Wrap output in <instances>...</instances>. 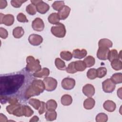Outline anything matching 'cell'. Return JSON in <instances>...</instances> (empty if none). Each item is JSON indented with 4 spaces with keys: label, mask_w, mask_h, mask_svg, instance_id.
Masks as SVG:
<instances>
[{
    "label": "cell",
    "mask_w": 122,
    "mask_h": 122,
    "mask_svg": "<svg viewBox=\"0 0 122 122\" xmlns=\"http://www.w3.org/2000/svg\"><path fill=\"white\" fill-rule=\"evenodd\" d=\"M0 79V95L7 97H16L17 93L24 87L26 81L25 75L20 72L1 75Z\"/></svg>",
    "instance_id": "6da1fadb"
},
{
    "label": "cell",
    "mask_w": 122,
    "mask_h": 122,
    "mask_svg": "<svg viewBox=\"0 0 122 122\" xmlns=\"http://www.w3.org/2000/svg\"><path fill=\"white\" fill-rule=\"evenodd\" d=\"M45 90V85L43 81L41 80H34L27 88L24 93L25 99H29L31 97L39 95L42 93Z\"/></svg>",
    "instance_id": "7a4b0ae2"
},
{
    "label": "cell",
    "mask_w": 122,
    "mask_h": 122,
    "mask_svg": "<svg viewBox=\"0 0 122 122\" xmlns=\"http://www.w3.org/2000/svg\"><path fill=\"white\" fill-rule=\"evenodd\" d=\"M26 63V69L28 72L35 73L41 70L39 60L35 59L32 56H29L27 57Z\"/></svg>",
    "instance_id": "3957f363"
},
{
    "label": "cell",
    "mask_w": 122,
    "mask_h": 122,
    "mask_svg": "<svg viewBox=\"0 0 122 122\" xmlns=\"http://www.w3.org/2000/svg\"><path fill=\"white\" fill-rule=\"evenodd\" d=\"M51 33L58 38H63L66 33L65 26L63 24L60 22L56 26L51 27Z\"/></svg>",
    "instance_id": "277c9868"
},
{
    "label": "cell",
    "mask_w": 122,
    "mask_h": 122,
    "mask_svg": "<svg viewBox=\"0 0 122 122\" xmlns=\"http://www.w3.org/2000/svg\"><path fill=\"white\" fill-rule=\"evenodd\" d=\"M43 81L45 85V90L47 91H53L56 89L57 86V80L52 77H47L44 78Z\"/></svg>",
    "instance_id": "5b68a950"
},
{
    "label": "cell",
    "mask_w": 122,
    "mask_h": 122,
    "mask_svg": "<svg viewBox=\"0 0 122 122\" xmlns=\"http://www.w3.org/2000/svg\"><path fill=\"white\" fill-rule=\"evenodd\" d=\"M115 84L111 79H107L102 82L103 91L106 93H112L115 89Z\"/></svg>",
    "instance_id": "8992f818"
},
{
    "label": "cell",
    "mask_w": 122,
    "mask_h": 122,
    "mask_svg": "<svg viewBox=\"0 0 122 122\" xmlns=\"http://www.w3.org/2000/svg\"><path fill=\"white\" fill-rule=\"evenodd\" d=\"M14 21V17L13 15L8 14L4 15L1 13H0V23L10 26L12 25Z\"/></svg>",
    "instance_id": "52a82bcc"
},
{
    "label": "cell",
    "mask_w": 122,
    "mask_h": 122,
    "mask_svg": "<svg viewBox=\"0 0 122 122\" xmlns=\"http://www.w3.org/2000/svg\"><path fill=\"white\" fill-rule=\"evenodd\" d=\"M61 84L63 89L70 90L74 87L75 85V81L72 78L66 77L62 80Z\"/></svg>",
    "instance_id": "ba28073f"
},
{
    "label": "cell",
    "mask_w": 122,
    "mask_h": 122,
    "mask_svg": "<svg viewBox=\"0 0 122 122\" xmlns=\"http://www.w3.org/2000/svg\"><path fill=\"white\" fill-rule=\"evenodd\" d=\"M31 26L34 30L41 31L44 30V23L41 19L40 18H36L32 21Z\"/></svg>",
    "instance_id": "9c48e42d"
},
{
    "label": "cell",
    "mask_w": 122,
    "mask_h": 122,
    "mask_svg": "<svg viewBox=\"0 0 122 122\" xmlns=\"http://www.w3.org/2000/svg\"><path fill=\"white\" fill-rule=\"evenodd\" d=\"M29 43L33 46H38L40 45L43 41L42 37L37 34H32L30 35L28 38Z\"/></svg>",
    "instance_id": "30bf717a"
},
{
    "label": "cell",
    "mask_w": 122,
    "mask_h": 122,
    "mask_svg": "<svg viewBox=\"0 0 122 122\" xmlns=\"http://www.w3.org/2000/svg\"><path fill=\"white\" fill-rule=\"evenodd\" d=\"M109 51V48L102 47H99L97 52V57L101 60H106L108 59Z\"/></svg>",
    "instance_id": "8fae6325"
},
{
    "label": "cell",
    "mask_w": 122,
    "mask_h": 122,
    "mask_svg": "<svg viewBox=\"0 0 122 122\" xmlns=\"http://www.w3.org/2000/svg\"><path fill=\"white\" fill-rule=\"evenodd\" d=\"M83 93L88 97H92L95 93V88L91 84H86L82 88Z\"/></svg>",
    "instance_id": "7c38bea8"
},
{
    "label": "cell",
    "mask_w": 122,
    "mask_h": 122,
    "mask_svg": "<svg viewBox=\"0 0 122 122\" xmlns=\"http://www.w3.org/2000/svg\"><path fill=\"white\" fill-rule=\"evenodd\" d=\"M36 7L37 11L41 14L46 13L50 9V6L47 3L41 0L36 5Z\"/></svg>",
    "instance_id": "4fadbf2b"
},
{
    "label": "cell",
    "mask_w": 122,
    "mask_h": 122,
    "mask_svg": "<svg viewBox=\"0 0 122 122\" xmlns=\"http://www.w3.org/2000/svg\"><path fill=\"white\" fill-rule=\"evenodd\" d=\"M71 11V8L67 6L64 5V7L58 11V15L60 20H64L69 16Z\"/></svg>",
    "instance_id": "5bb4252c"
},
{
    "label": "cell",
    "mask_w": 122,
    "mask_h": 122,
    "mask_svg": "<svg viewBox=\"0 0 122 122\" xmlns=\"http://www.w3.org/2000/svg\"><path fill=\"white\" fill-rule=\"evenodd\" d=\"M72 56L74 58L81 59L85 57L87 54V51L85 49H74L72 51Z\"/></svg>",
    "instance_id": "9a60e30c"
},
{
    "label": "cell",
    "mask_w": 122,
    "mask_h": 122,
    "mask_svg": "<svg viewBox=\"0 0 122 122\" xmlns=\"http://www.w3.org/2000/svg\"><path fill=\"white\" fill-rule=\"evenodd\" d=\"M104 109L108 112H113L116 109V105L114 102L111 100L106 101L103 105Z\"/></svg>",
    "instance_id": "2e32d148"
},
{
    "label": "cell",
    "mask_w": 122,
    "mask_h": 122,
    "mask_svg": "<svg viewBox=\"0 0 122 122\" xmlns=\"http://www.w3.org/2000/svg\"><path fill=\"white\" fill-rule=\"evenodd\" d=\"M50 70L48 68H43L41 69V71H40L38 72L33 73V76L34 77L36 78H46L48 77L49 74H50Z\"/></svg>",
    "instance_id": "e0dca14e"
},
{
    "label": "cell",
    "mask_w": 122,
    "mask_h": 122,
    "mask_svg": "<svg viewBox=\"0 0 122 122\" xmlns=\"http://www.w3.org/2000/svg\"><path fill=\"white\" fill-rule=\"evenodd\" d=\"M95 103V100L92 97H89L84 101L83 107L85 109L91 110L94 107Z\"/></svg>",
    "instance_id": "ac0fdd59"
},
{
    "label": "cell",
    "mask_w": 122,
    "mask_h": 122,
    "mask_svg": "<svg viewBox=\"0 0 122 122\" xmlns=\"http://www.w3.org/2000/svg\"><path fill=\"white\" fill-rule=\"evenodd\" d=\"M121 51H120V53L119 54L115 49H112L111 51H110L109 54H108V59L109 60L110 62H111L112 61L115 59H121Z\"/></svg>",
    "instance_id": "d6986e66"
},
{
    "label": "cell",
    "mask_w": 122,
    "mask_h": 122,
    "mask_svg": "<svg viewBox=\"0 0 122 122\" xmlns=\"http://www.w3.org/2000/svg\"><path fill=\"white\" fill-rule=\"evenodd\" d=\"M45 118L48 121H54L57 118V112L55 110H48L45 113Z\"/></svg>",
    "instance_id": "ffe728a7"
},
{
    "label": "cell",
    "mask_w": 122,
    "mask_h": 122,
    "mask_svg": "<svg viewBox=\"0 0 122 122\" xmlns=\"http://www.w3.org/2000/svg\"><path fill=\"white\" fill-rule=\"evenodd\" d=\"M24 34V30L21 27H17L12 31V34L14 38L16 39L20 38Z\"/></svg>",
    "instance_id": "44dd1931"
},
{
    "label": "cell",
    "mask_w": 122,
    "mask_h": 122,
    "mask_svg": "<svg viewBox=\"0 0 122 122\" xmlns=\"http://www.w3.org/2000/svg\"><path fill=\"white\" fill-rule=\"evenodd\" d=\"M48 21L52 24H58L60 23V19L58 13L56 12L51 13L48 18Z\"/></svg>",
    "instance_id": "7402d4cb"
},
{
    "label": "cell",
    "mask_w": 122,
    "mask_h": 122,
    "mask_svg": "<svg viewBox=\"0 0 122 122\" xmlns=\"http://www.w3.org/2000/svg\"><path fill=\"white\" fill-rule=\"evenodd\" d=\"M99 47H106L110 48L112 46V41L108 39H102L98 42Z\"/></svg>",
    "instance_id": "603a6c76"
},
{
    "label": "cell",
    "mask_w": 122,
    "mask_h": 122,
    "mask_svg": "<svg viewBox=\"0 0 122 122\" xmlns=\"http://www.w3.org/2000/svg\"><path fill=\"white\" fill-rule=\"evenodd\" d=\"M61 104L64 106H69L72 102V99L69 94H64L62 96L61 100Z\"/></svg>",
    "instance_id": "cb8c5ba5"
},
{
    "label": "cell",
    "mask_w": 122,
    "mask_h": 122,
    "mask_svg": "<svg viewBox=\"0 0 122 122\" xmlns=\"http://www.w3.org/2000/svg\"><path fill=\"white\" fill-rule=\"evenodd\" d=\"M74 65L75 69L77 71H84L86 68V65L83 61H74Z\"/></svg>",
    "instance_id": "d4e9b609"
},
{
    "label": "cell",
    "mask_w": 122,
    "mask_h": 122,
    "mask_svg": "<svg viewBox=\"0 0 122 122\" xmlns=\"http://www.w3.org/2000/svg\"><path fill=\"white\" fill-rule=\"evenodd\" d=\"M112 67L115 71H119L122 69V61L118 59L113 60L111 61Z\"/></svg>",
    "instance_id": "484cf974"
},
{
    "label": "cell",
    "mask_w": 122,
    "mask_h": 122,
    "mask_svg": "<svg viewBox=\"0 0 122 122\" xmlns=\"http://www.w3.org/2000/svg\"><path fill=\"white\" fill-rule=\"evenodd\" d=\"M55 65L56 68L60 70H61V71L66 70V67L65 63L64 61L61 60L60 58H57L55 59Z\"/></svg>",
    "instance_id": "4316f807"
},
{
    "label": "cell",
    "mask_w": 122,
    "mask_h": 122,
    "mask_svg": "<svg viewBox=\"0 0 122 122\" xmlns=\"http://www.w3.org/2000/svg\"><path fill=\"white\" fill-rule=\"evenodd\" d=\"M86 67L90 68L93 66L95 63V60L94 58L91 55L86 57L83 60Z\"/></svg>",
    "instance_id": "83f0119b"
},
{
    "label": "cell",
    "mask_w": 122,
    "mask_h": 122,
    "mask_svg": "<svg viewBox=\"0 0 122 122\" xmlns=\"http://www.w3.org/2000/svg\"><path fill=\"white\" fill-rule=\"evenodd\" d=\"M111 80L113 83L116 84H119L122 82V73H115L113 74L111 78Z\"/></svg>",
    "instance_id": "f1b7e54d"
},
{
    "label": "cell",
    "mask_w": 122,
    "mask_h": 122,
    "mask_svg": "<svg viewBox=\"0 0 122 122\" xmlns=\"http://www.w3.org/2000/svg\"><path fill=\"white\" fill-rule=\"evenodd\" d=\"M46 105L47 110H55L57 107V103L56 102L52 99L48 100L47 102Z\"/></svg>",
    "instance_id": "f546056e"
},
{
    "label": "cell",
    "mask_w": 122,
    "mask_h": 122,
    "mask_svg": "<svg viewBox=\"0 0 122 122\" xmlns=\"http://www.w3.org/2000/svg\"><path fill=\"white\" fill-rule=\"evenodd\" d=\"M60 56L63 60L66 61H69L71 60L72 58V54L69 51H63L61 52Z\"/></svg>",
    "instance_id": "4dcf8cb0"
},
{
    "label": "cell",
    "mask_w": 122,
    "mask_h": 122,
    "mask_svg": "<svg viewBox=\"0 0 122 122\" xmlns=\"http://www.w3.org/2000/svg\"><path fill=\"white\" fill-rule=\"evenodd\" d=\"M29 103L31 106H32L35 110H38L41 106V102L37 99L31 98L29 100Z\"/></svg>",
    "instance_id": "1f68e13d"
},
{
    "label": "cell",
    "mask_w": 122,
    "mask_h": 122,
    "mask_svg": "<svg viewBox=\"0 0 122 122\" xmlns=\"http://www.w3.org/2000/svg\"><path fill=\"white\" fill-rule=\"evenodd\" d=\"M107 69L104 67H101L96 70L97 77L102 78L104 77L107 74Z\"/></svg>",
    "instance_id": "d6a6232c"
},
{
    "label": "cell",
    "mask_w": 122,
    "mask_h": 122,
    "mask_svg": "<svg viewBox=\"0 0 122 122\" xmlns=\"http://www.w3.org/2000/svg\"><path fill=\"white\" fill-rule=\"evenodd\" d=\"M95 120L97 122H106L108 121V116L105 113H99L96 115Z\"/></svg>",
    "instance_id": "836d02e7"
},
{
    "label": "cell",
    "mask_w": 122,
    "mask_h": 122,
    "mask_svg": "<svg viewBox=\"0 0 122 122\" xmlns=\"http://www.w3.org/2000/svg\"><path fill=\"white\" fill-rule=\"evenodd\" d=\"M64 1H55L52 4V7L53 9L57 11L61 10L64 6Z\"/></svg>",
    "instance_id": "e575fe53"
},
{
    "label": "cell",
    "mask_w": 122,
    "mask_h": 122,
    "mask_svg": "<svg viewBox=\"0 0 122 122\" xmlns=\"http://www.w3.org/2000/svg\"><path fill=\"white\" fill-rule=\"evenodd\" d=\"M26 11L30 15H35L37 12L36 6L32 3L29 4L26 8Z\"/></svg>",
    "instance_id": "d590c367"
},
{
    "label": "cell",
    "mask_w": 122,
    "mask_h": 122,
    "mask_svg": "<svg viewBox=\"0 0 122 122\" xmlns=\"http://www.w3.org/2000/svg\"><path fill=\"white\" fill-rule=\"evenodd\" d=\"M23 114L25 117H30L32 115L34 112L33 111L28 105H23Z\"/></svg>",
    "instance_id": "8d00e7d4"
},
{
    "label": "cell",
    "mask_w": 122,
    "mask_h": 122,
    "mask_svg": "<svg viewBox=\"0 0 122 122\" xmlns=\"http://www.w3.org/2000/svg\"><path fill=\"white\" fill-rule=\"evenodd\" d=\"M87 77L91 80H94L97 77L96 70L94 68L90 69L87 72Z\"/></svg>",
    "instance_id": "74e56055"
},
{
    "label": "cell",
    "mask_w": 122,
    "mask_h": 122,
    "mask_svg": "<svg viewBox=\"0 0 122 122\" xmlns=\"http://www.w3.org/2000/svg\"><path fill=\"white\" fill-rule=\"evenodd\" d=\"M66 71L67 73L71 74H73L77 72L75 68L74 61L71 62L69 64L68 67L66 69Z\"/></svg>",
    "instance_id": "f35d334b"
},
{
    "label": "cell",
    "mask_w": 122,
    "mask_h": 122,
    "mask_svg": "<svg viewBox=\"0 0 122 122\" xmlns=\"http://www.w3.org/2000/svg\"><path fill=\"white\" fill-rule=\"evenodd\" d=\"M20 104H10L9 105H8L6 108V111L7 112L10 114H13V112L14 111L20 106Z\"/></svg>",
    "instance_id": "ab89813d"
},
{
    "label": "cell",
    "mask_w": 122,
    "mask_h": 122,
    "mask_svg": "<svg viewBox=\"0 0 122 122\" xmlns=\"http://www.w3.org/2000/svg\"><path fill=\"white\" fill-rule=\"evenodd\" d=\"M23 106V105H20L14 111V112L13 113V114L17 117H21L24 116Z\"/></svg>",
    "instance_id": "60d3db41"
},
{
    "label": "cell",
    "mask_w": 122,
    "mask_h": 122,
    "mask_svg": "<svg viewBox=\"0 0 122 122\" xmlns=\"http://www.w3.org/2000/svg\"><path fill=\"white\" fill-rule=\"evenodd\" d=\"M27 0H12L10 1L11 5L14 8H20L22 4L25 2Z\"/></svg>",
    "instance_id": "b9f144b4"
},
{
    "label": "cell",
    "mask_w": 122,
    "mask_h": 122,
    "mask_svg": "<svg viewBox=\"0 0 122 122\" xmlns=\"http://www.w3.org/2000/svg\"><path fill=\"white\" fill-rule=\"evenodd\" d=\"M17 20L20 22H28V20L25 16V14H24L22 13H19L17 16Z\"/></svg>",
    "instance_id": "7bdbcfd3"
},
{
    "label": "cell",
    "mask_w": 122,
    "mask_h": 122,
    "mask_svg": "<svg viewBox=\"0 0 122 122\" xmlns=\"http://www.w3.org/2000/svg\"><path fill=\"white\" fill-rule=\"evenodd\" d=\"M8 36V32L4 28H0V37L4 39H6Z\"/></svg>",
    "instance_id": "ee69618b"
},
{
    "label": "cell",
    "mask_w": 122,
    "mask_h": 122,
    "mask_svg": "<svg viewBox=\"0 0 122 122\" xmlns=\"http://www.w3.org/2000/svg\"><path fill=\"white\" fill-rule=\"evenodd\" d=\"M47 109V107H46V105L45 102H41V106L39 108V109L38 110L39 111V113L41 115L42 114H43L44 112H46Z\"/></svg>",
    "instance_id": "f6af8a7d"
},
{
    "label": "cell",
    "mask_w": 122,
    "mask_h": 122,
    "mask_svg": "<svg viewBox=\"0 0 122 122\" xmlns=\"http://www.w3.org/2000/svg\"><path fill=\"white\" fill-rule=\"evenodd\" d=\"M7 102L10 104H19L18 99L15 97H7Z\"/></svg>",
    "instance_id": "bcb514c9"
},
{
    "label": "cell",
    "mask_w": 122,
    "mask_h": 122,
    "mask_svg": "<svg viewBox=\"0 0 122 122\" xmlns=\"http://www.w3.org/2000/svg\"><path fill=\"white\" fill-rule=\"evenodd\" d=\"M7 6V2L6 0H0V9H3L6 7Z\"/></svg>",
    "instance_id": "7dc6e473"
},
{
    "label": "cell",
    "mask_w": 122,
    "mask_h": 122,
    "mask_svg": "<svg viewBox=\"0 0 122 122\" xmlns=\"http://www.w3.org/2000/svg\"><path fill=\"white\" fill-rule=\"evenodd\" d=\"M0 122H7V121H8L7 117L4 115H3L2 113L0 114Z\"/></svg>",
    "instance_id": "c3c4849f"
},
{
    "label": "cell",
    "mask_w": 122,
    "mask_h": 122,
    "mask_svg": "<svg viewBox=\"0 0 122 122\" xmlns=\"http://www.w3.org/2000/svg\"><path fill=\"white\" fill-rule=\"evenodd\" d=\"M39 117L37 116H33L31 119L30 120V122H38L39 121Z\"/></svg>",
    "instance_id": "681fc988"
},
{
    "label": "cell",
    "mask_w": 122,
    "mask_h": 122,
    "mask_svg": "<svg viewBox=\"0 0 122 122\" xmlns=\"http://www.w3.org/2000/svg\"><path fill=\"white\" fill-rule=\"evenodd\" d=\"M121 90H122V88L121 87L119 89H118L117 90V95L120 99H122V98H121V95H122V94H121Z\"/></svg>",
    "instance_id": "f907efd6"
}]
</instances>
